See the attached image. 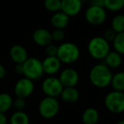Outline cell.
Returning a JSON list of instances; mask_svg holds the SVG:
<instances>
[{"label": "cell", "instance_id": "9c48e42d", "mask_svg": "<svg viewBox=\"0 0 124 124\" xmlns=\"http://www.w3.org/2000/svg\"><path fill=\"white\" fill-rule=\"evenodd\" d=\"M33 90H34V84L32 83V80L27 78H23L20 79L15 86L16 95L21 98H27L32 93Z\"/></svg>", "mask_w": 124, "mask_h": 124}, {"label": "cell", "instance_id": "d4e9b609", "mask_svg": "<svg viewBox=\"0 0 124 124\" xmlns=\"http://www.w3.org/2000/svg\"><path fill=\"white\" fill-rule=\"evenodd\" d=\"M44 7L50 12H58L60 10L61 0H44Z\"/></svg>", "mask_w": 124, "mask_h": 124}, {"label": "cell", "instance_id": "4316f807", "mask_svg": "<svg viewBox=\"0 0 124 124\" xmlns=\"http://www.w3.org/2000/svg\"><path fill=\"white\" fill-rule=\"evenodd\" d=\"M52 39L54 41H62L65 38V32L63 29H55L51 33Z\"/></svg>", "mask_w": 124, "mask_h": 124}, {"label": "cell", "instance_id": "836d02e7", "mask_svg": "<svg viewBox=\"0 0 124 124\" xmlns=\"http://www.w3.org/2000/svg\"><path fill=\"white\" fill-rule=\"evenodd\" d=\"M116 124H124V120H122V121H119L118 122H116Z\"/></svg>", "mask_w": 124, "mask_h": 124}, {"label": "cell", "instance_id": "7402d4cb", "mask_svg": "<svg viewBox=\"0 0 124 124\" xmlns=\"http://www.w3.org/2000/svg\"><path fill=\"white\" fill-rule=\"evenodd\" d=\"M111 28L116 33L124 31V15H117L111 21Z\"/></svg>", "mask_w": 124, "mask_h": 124}, {"label": "cell", "instance_id": "484cf974", "mask_svg": "<svg viewBox=\"0 0 124 124\" xmlns=\"http://www.w3.org/2000/svg\"><path fill=\"white\" fill-rule=\"evenodd\" d=\"M13 105L18 110H22L26 106V100L24 98L17 97L15 100H13Z\"/></svg>", "mask_w": 124, "mask_h": 124}, {"label": "cell", "instance_id": "ac0fdd59", "mask_svg": "<svg viewBox=\"0 0 124 124\" xmlns=\"http://www.w3.org/2000/svg\"><path fill=\"white\" fill-rule=\"evenodd\" d=\"M105 65L109 68H117L121 66L122 61V56L116 51L109 52L105 58Z\"/></svg>", "mask_w": 124, "mask_h": 124}, {"label": "cell", "instance_id": "603a6c76", "mask_svg": "<svg viewBox=\"0 0 124 124\" xmlns=\"http://www.w3.org/2000/svg\"><path fill=\"white\" fill-rule=\"evenodd\" d=\"M113 46L116 51L120 54H124V31L116 33L113 40Z\"/></svg>", "mask_w": 124, "mask_h": 124}, {"label": "cell", "instance_id": "44dd1931", "mask_svg": "<svg viewBox=\"0 0 124 124\" xmlns=\"http://www.w3.org/2000/svg\"><path fill=\"white\" fill-rule=\"evenodd\" d=\"M13 105V99L9 93H0V112L4 113Z\"/></svg>", "mask_w": 124, "mask_h": 124}, {"label": "cell", "instance_id": "4dcf8cb0", "mask_svg": "<svg viewBox=\"0 0 124 124\" xmlns=\"http://www.w3.org/2000/svg\"><path fill=\"white\" fill-rule=\"evenodd\" d=\"M16 72L18 74H23L24 70H23V63L22 64H17L16 66Z\"/></svg>", "mask_w": 124, "mask_h": 124}, {"label": "cell", "instance_id": "9a60e30c", "mask_svg": "<svg viewBox=\"0 0 124 124\" xmlns=\"http://www.w3.org/2000/svg\"><path fill=\"white\" fill-rule=\"evenodd\" d=\"M69 23V16L64 12H55L51 17V24L55 29H63Z\"/></svg>", "mask_w": 124, "mask_h": 124}, {"label": "cell", "instance_id": "8992f818", "mask_svg": "<svg viewBox=\"0 0 124 124\" xmlns=\"http://www.w3.org/2000/svg\"><path fill=\"white\" fill-rule=\"evenodd\" d=\"M39 113L43 118L50 119L54 117L60 110V104L54 97L47 96L41 100L38 106Z\"/></svg>", "mask_w": 124, "mask_h": 124}, {"label": "cell", "instance_id": "f546056e", "mask_svg": "<svg viewBox=\"0 0 124 124\" xmlns=\"http://www.w3.org/2000/svg\"><path fill=\"white\" fill-rule=\"evenodd\" d=\"M90 6L105 7V0H90Z\"/></svg>", "mask_w": 124, "mask_h": 124}, {"label": "cell", "instance_id": "7a4b0ae2", "mask_svg": "<svg viewBox=\"0 0 124 124\" xmlns=\"http://www.w3.org/2000/svg\"><path fill=\"white\" fill-rule=\"evenodd\" d=\"M89 54L96 60L105 59L110 52V45L103 37H95L89 41L88 45Z\"/></svg>", "mask_w": 124, "mask_h": 124}, {"label": "cell", "instance_id": "52a82bcc", "mask_svg": "<svg viewBox=\"0 0 124 124\" xmlns=\"http://www.w3.org/2000/svg\"><path fill=\"white\" fill-rule=\"evenodd\" d=\"M64 87L60 83V79L54 77L48 78L43 81L42 85V89L43 93L49 97H56L60 95Z\"/></svg>", "mask_w": 124, "mask_h": 124}, {"label": "cell", "instance_id": "3957f363", "mask_svg": "<svg viewBox=\"0 0 124 124\" xmlns=\"http://www.w3.org/2000/svg\"><path fill=\"white\" fill-rule=\"evenodd\" d=\"M79 55V48L76 44L72 43H64L58 47L56 56L60 62L71 64L78 60Z\"/></svg>", "mask_w": 124, "mask_h": 124}, {"label": "cell", "instance_id": "8fae6325", "mask_svg": "<svg viewBox=\"0 0 124 124\" xmlns=\"http://www.w3.org/2000/svg\"><path fill=\"white\" fill-rule=\"evenodd\" d=\"M83 0H61L60 10L68 16H75L80 12Z\"/></svg>", "mask_w": 124, "mask_h": 124}, {"label": "cell", "instance_id": "ffe728a7", "mask_svg": "<svg viewBox=\"0 0 124 124\" xmlns=\"http://www.w3.org/2000/svg\"><path fill=\"white\" fill-rule=\"evenodd\" d=\"M10 124H29V117L26 112L17 110L11 116Z\"/></svg>", "mask_w": 124, "mask_h": 124}, {"label": "cell", "instance_id": "277c9868", "mask_svg": "<svg viewBox=\"0 0 124 124\" xmlns=\"http://www.w3.org/2000/svg\"><path fill=\"white\" fill-rule=\"evenodd\" d=\"M105 105L107 110L113 113L124 111V93L114 90L108 93L105 98Z\"/></svg>", "mask_w": 124, "mask_h": 124}, {"label": "cell", "instance_id": "5b68a950", "mask_svg": "<svg viewBox=\"0 0 124 124\" xmlns=\"http://www.w3.org/2000/svg\"><path fill=\"white\" fill-rule=\"evenodd\" d=\"M23 75L31 80H36L40 78L43 74V63L38 59L28 58L23 63Z\"/></svg>", "mask_w": 124, "mask_h": 124}, {"label": "cell", "instance_id": "4fadbf2b", "mask_svg": "<svg viewBox=\"0 0 124 124\" xmlns=\"http://www.w3.org/2000/svg\"><path fill=\"white\" fill-rule=\"evenodd\" d=\"M11 60L16 64H22L27 60V51L23 46L19 44L14 45L9 50Z\"/></svg>", "mask_w": 124, "mask_h": 124}, {"label": "cell", "instance_id": "6da1fadb", "mask_svg": "<svg viewBox=\"0 0 124 124\" xmlns=\"http://www.w3.org/2000/svg\"><path fill=\"white\" fill-rule=\"evenodd\" d=\"M112 73L110 69L105 64H98L91 69L89 79L92 84L97 88H105L111 82Z\"/></svg>", "mask_w": 124, "mask_h": 124}, {"label": "cell", "instance_id": "30bf717a", "mask_svg": "<svg viewBox=\"0 0 124 124\" xmlns=\"http://www.w3.org/2000/svg\"><path fill=\"white\" fill-rule=\"evenodd\" d=\"M60 81L64 88L67 87H75L78 83L79 76L76 70L67 68L62 71L60 76Z\"/></svg>", "mask_w": 124, "mask_h": 124}, {"label": "cell", "instance_id": "d6986e66", "mask_svg": "<svg viewBox=\"0 0 124 124\" xmlns=\"http://www.w3.org/2000/svg\"><path fill=\"white\" fill-rule=\"evenodd\" d=\"M112 88L114 90L116 91L124 92V72L123 71H119L116 73L114 76H112L111 82Z\"/></svg>", "mask_w": 124, "mask_h": 124}, {"label": "cell", "instance_id": "cb8c5ba5", "mask_svg": "<svg viewBox=\"0 0 124 124\" xmlns=\"http://www.w3.org/2000/svg\"><path fill=\"white\" fill-rule=\"evenodd\" d=\"M105 7L111 11H118L124 7V0H105Z\"/></svg>", "mask_w": 124, "mask_h": 124}, {"label": "cell", "instance_id": "e0dca14e", "mask_svg": "<svg viewBox=\"0 0 124 124\" xmlns=\"http://www.w3.org/2000/svg\"><path fill=\"white\" fill-rule=\"evenodd\" d=\"M98 110L93 107L87 108L82 115V121L84 124H96L99 121Z\"/></svg>", "mask_w": 124, "mask_h": 124}, {"label": "cell", "instance_id": "83f0119b", "mask_svg": "<svg viewBox=\"0 0 124 124\" xmlns=\"http://www.w3.org/2000/svg\"><path fill=\"white\" fill-rule=\"evenodd\" d=\"M116 32L112 28H109V29H107L106 31H105L103 38H105L107 42H110V41L113 42L114 38H116Z\"/></svg>", "mask_w": 124, "mask_h": 124}, {"label": "cell", "instance_id": "d6a6232c", "mask_svg": "<svg viewBox=\"0 0 124 124\" xmlns=\"http://www.w3.org/2000/svg\"><path fill=\"white\" fill-rule=\"evenodd\" d=\"M7 123V118H6L4 113L0 112V124H6Z\"/></svg>", "mask_w": 124, "mask_h": 124}, {"label": "cell", "instance_id": "7c38bea8", "mask_svg": "<svg viewBox=\"0 0 124 124\" xmlns=\"http://www.w3.org/2000/svg\"><path fill=\"white\" fill-rule=\"evenodd\" d=\"M32 39L35 43L40 46H48L53 41L50 31L44 28L37 29L32 34Z\"/></svg>", "mask_w": 124, "mask_h": 124}, {"label": "cell", "instance_id": "1f68e13d", "mask_svg": "<svg viewBox=\"0 0 124 124\" xmlns=\"http://www.w3.org/2000/svg\"><path fill=\"white\" fill-rule=\"evenodd\" d=\"M6 75V69L3 65L0 64V79H2Z\"/></svg>", "mask_w": 124, "mask_h": 124}, {"label": "cell", "instance_id": "f1b7e54d", "mask_svg": "<svg viewBox=\"0 0 124 124\" xmlns=\"http://www.w3.org/2000/svg\"><path fill=\"white\" fill-rule=\"evenodd\" d=\"M57 51H58V47L55 45L50 43L49 45L46 46V54L48 56H56Z\"/></svg>", "mask_w": 124, "mask_h": 124}, {"label": "cell", "instance_id": "2e32d148", "mask_svg": "<svg viewBox=\"0 0 124 124\" xmlns=\"http://www.w3.org/2000/svg\"><path fill=\"white\" fill-rule=\"evenodd\" d=\"M61 99L66 103H75L79 98V92L75 87H67L64 88L60 93Z\"/></svg>", "mask_w": 124, "mask_h": 124}, {"label": "cell", "instance_id": "5bb4252c", "mask_svg": "<svg viewBox=\"0 0 124 124\" xmlns=\"http://www.w3.org/2000/svg\"><path fill=\"white\" fill-rule=\"evenodd\" d=\"M43 71L48 74H54L60 68V60L57 56H47L43 62Z\"/></svg>", "mask_w": 124, "mask_h": 124}, {"label": "cell", "instance_id": "ba28073f", "mask_svg": "<svg viewBox=\"0 0 124 124\" xmlns=\"http://www.w3.org/2000/svg\"><path fill=\"white\" fill-rule=\"evenodd\" d=\"M85 18L89 24L97 26L100 25L106 19V12L102 7L90 6L85 13Z\"/></svg>", "mask_w": 124, "mask_h": 124}]
</instances>
